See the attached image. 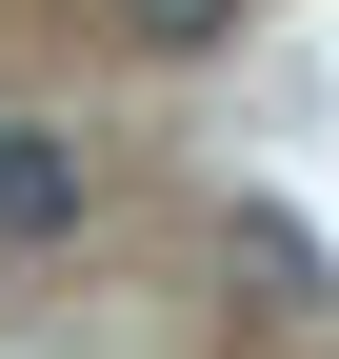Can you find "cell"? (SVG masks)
<instances>
[{
	"label": "cell",
	"mask_w": 339,
	"mask_h": 359,
	"mask_svg": "<svg viewBox=\"0 0 339 359\" xmlns=\"http://www.w3.org/2000/svg\"><path fill=\"white\" fill-rule=\"evenodd\" d=\"M220 280L260 299L279 339H300V320H339V259H319V240H300V219H279V200H240V219H220Z\"/></svg>",
	"instance_id": "obj_1"
},
{
	"label": "cell",
	"mask_w": 339,
	"mask_h": 359,
	"mask_svg": "<svg viewBox=\"0 0 339 359\" xmlns=\"http://www.w3.org/2000/svg\"><path fill=\"white\" fill-rule=\"evenodd\" d=\"M120 40H140V60H200V40H240V0H100Z\"/></svg>",
	"instance_id": "obj_3"
},
{
	"label": "cell",
	"mask_w": 339,
	"mask_h": 359,
	"mask_svg": "<svg viewBox=\"0 0 339 359\" xmlns=\"http://www.w3.org/2000/svg\"><path fill=\"white\" fill-rule=\"evenodd\" d=\"M80 200H100V180H80V140H60V120H0V259L80 240Z\"/></svg>",
	"instance_id": "obj_2"
}]
</instances>
